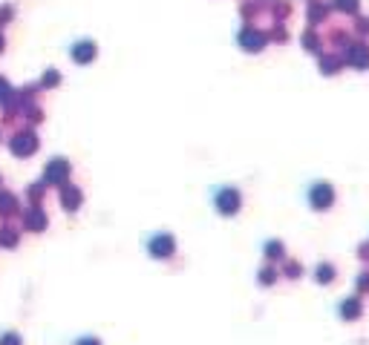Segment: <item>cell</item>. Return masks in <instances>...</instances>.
<instances>
[{
  "label": "cell",
  "instance_id": "1",
  "mask_svg": "<svg viewBox=\"0 0 369 345\" xmlns=\"http://www.w3.org/2000/svg\"><path fill=\"white\" fill-rule=\"evenodd\" d=\"M217 210L222 216H234V213L240 210V193H237L234 187H222L217 193Z\"/></svg>",
  "mask_w": 369,
  "mask_h": 345
},
{
  "label": "cell",
  "instance_id": "2",
  "mask_svg": "<svg viewBox=\"0 0 369 345\" xmlns=\"http://www.w3.org/2000/svg\"><path fill=\"white\" fill-rule=\"evenodd\" d=\"M309 202L314 204V210H326V207L334 202V193H332V187L326 182H317L314 187L309 190Z\"/></svg>",
  "mask_w": 369,
  "mask_h": 345
},
{
  "label": "cell",
  "instance_id": "3",
  "mask_svg": "<svg viewBox=\"0 0 369 345\" xmlns=\"http://www.w3.org/2000/svg\"><path fill=\"white\" fill-rule=\"evenodd\" d=\"M150 256H156V259H167L173 253V236H167V233H159V236H153L150 239Z\"/></svg>",
  "mask_w": 369,
  "mask_h": 345
},
{
  "label": "cell",
  "instance_id": "4",
  "mask_svg": "<svg viewBox=\"0 0 369 345\" xmlns=\"http://www.w3.org/2000/svg\"><path fill=\"white\" fill-rule=\"evenodd\" d=\"M92 58H95V44H92V40H81V44L72 46V60H78V64H90Z\"/></svg>",
  "mask_w": 369,
  "mask_h": 345
},
{
  "label": "cell",
  "instance_id": "5",
  "mask_svg": "<svg viewBox=\"0 0 369 345\" xmlns=\"http://www.w3.org/2000/svg\"><path fill=\"white\" fill-rule=\"evenodd\" d=\"M240 44H242V49H248V52H257V49H263L265 38H263L260 32H254V29H245V32L240 34Z\"/></svg>",
  "mask_w": 369,
  "mask_h": 345
},
{
  "label": "cell",
  "instance_id": "6",
  "mask_svg": "<svg viewBox=\"0 0 369 345\" xmlns=\"http://www.w3.org/2000/svg\"><path fill=\"white\" fill-rule=\"evenodd\" d=\"M349 64H352V66H366L369 64V46L366 44H355L352 46V49H349Z\"/></svg>",
  "mask_w": 369,
  "mask_h": 345
},
{
  "label": "cell",
  "instance_id": "7",
  "mask_svg": "<svg viewBox=\"0 0 369 345\" xmlns=\"http://www.w3.org/2000/svg\"><path fill=\"white\" fill-rule=\"evenodd\" d=\"M67 172H69L67 161H64V158H52V164L46 167V178H49V182H64V178H67Z\"/></svg>",
  "mask_w": 369,
  "mask_h": 345
},
{
  "label": "cell",
  "instance_id": "8",
  "mask_svg": "<svg viewBox=\"0 0 369 345\" xmlns=\"http://www.w3.org/2000/svg\"><path fill=\"white\" fill-rule=\"evenodd\" d=\"M35 147H38V141L32 136H18L12 141V152H18V156H29Z\"/></svg>",
  "mask_w": 369,
  "mask_h": 345
},
{
  "label": "cell",
  "instance_id": "9",
  "mask_svg": "<svg viewBox=\"0 0 369 345\" xmlns=\"http://www.w3.org/2000/svg\"><path fill=\"white\" fill-rule=\"evenodd\" d=\"M26 224H29V228H35V230H41L46 224V216L41 213V210H32V213L26 216Z\"/></svg>",
  "mask_w": 369,
  "mask_h": 345
},
{
  "label": "cell",
  "instance_id": "10",
  "mask_svg": "<svg viewBox=\"0 0 369 345\" xmlns=\"http://www.w3.org/2000/svg\"><path fill=\"white\" fill-rule=\"evenodd\" d=\"M81 202V193L75 190V187H69V190H64V204H67V210H75V204Z\"/></svg>",
  "mask_w": 369,
  "mask_h": 345
},
{
  "label": "cell",
  "instance_id": "11",
  "mask_svg": "<svg viewBox=\"0 0 369 345\" xmlns=\"http://www.w3.org/2000/svg\"><path fill=\"white\" fill-rule=\"evenodd\" d=\"M334 9L352 14V12H357V0H334Z\"/></svg>",
  "mask_w": 369,
  "mask_h": 345
},
{
  "label": "cell",
  "instance_id": "12",
  "mask_svg": "<svg viewBox=\"0 0 369 345\" xmlns=\"http://www.w3.org/2000/svg\"><path fill=\"white\" fill-rule=\"evenodd\" d=\"M332 276H334L332 264H320V268H317V282H332Z\"/></svg>",
  "mask_w": 369,
  "mask_h": 345
},
{
  "label": "cell",
  "instance_id": "13",
  "mask_svg": "<svg viewBox=\"0 0 369 345\" xmlns=\"http://www.w3.org/2000/svg\"><path fill=\"white\" fill-rule=\"evenodd\" d=\"M265 256L280 259V256H283V244H280V242H268V244H265Z\"/></svg>",
  "mask_w": 369,
  "mask_h": 345
},
{
  "label": "cell",
  "instance_id": "14",
  "mask_svg": "<svg viewBox=\"0 0 369 345\" xmlns=\"http://www.w3.org/2000/svg\"><path fill=\"white\" fill-rule=\"evenodd\" d=\"M343 314H346V316H349V314H352V316H357V314H360V302H357V299L346 302V305H343Z\"/></svg>",
  "mask_w": 369,
  "mask_h": 345
},
{
  "label": "cell",
  "instance_id": "15",
  "mask_svg": "<svg viewBox=\"0 0 369 345\" xmlns=\"http://www.w3.org/2000/svg\"><path fill=\"white\" fill-rule=\"evenodd\" d=\"M0 345H21L18 334H0Z\"/></svg>",
  "mask_w": 369,
  "mask_h": 345
},
{
  "label": "cell",
  "instance_id": "16",
  "mask_svg": "<svg viewBox=\"0 0 369 345\" xmlns=\"http://www.w3.org/2000/svg\"><path fill=\"white\" fill-rule=\"evenodd\" d=\"M334 66H337V64H334L332 58H323V72H337Z\"/></svg>",
  "mask_w": 369,
  "mask_h": 345
},
{
  "label": "cell",
  "instance_id": "17",
  "mask_svg": "<svg viewBox=\"0 0 369 345\" xmlns=\"http://www.w3.org/2000/svg\"><path fill=\"white\" fill-rule=\"evenodd\" d=\"M357 29L363 34H369V18H360V20H357Z\"/></svg>",
  "mask_w": 369,
  "mask_h": 345
},
{
  "label": "cell",
  "instance_id": "18",
  "mask_svg": "<svg viewBox=\"0 0 369 345\" xmlns=\"http://www.w3.org/2000/svg\"><path fill=\"white\" fill-rule=\"evenodd\" d=\"M75 345H101V342H98V340H90V336H87V340H78Z\"/></svg>",
  "mask_w": 369,
  "mask_h": 345
},
{
  "label": "cell",
  "instance_id": "19",
  "mask_svg": "<svg viewBox=\"0 0 369 345\" xmlns=\"http://www.w3.org/2000/svg\"><path fill=\"white\" fill-rule=\"evenodd\" d=\"M3 92H9V90H6V84H3V80H0V98H3Z\"/></svg>",
  "mask_w": 369,
  "mask_h": 345
}]
</instances>
